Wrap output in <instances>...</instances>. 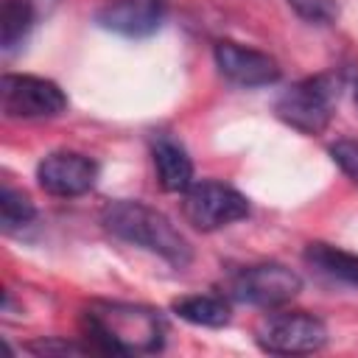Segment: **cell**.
Returning <instances> with one entry per match:
<instances>
[{
    "instance_id": "6da1fadb",
    "label": "cell",
    "mask_w": 358,
    "mask_h": 358,
    "mask_svg": "<svg viewBox=\"0 0 358 358\" xmlns=\"http://www.w3.org/2000/svg\"><path fill=\"white\" fill-rule=\"evenodd\" d=\"M81 333L92 352L131 355L157 352L165 344V322L159 310L123 302H95L81 313Z\"/></svg>"
},
{
    "instance_id": "7a4b0ae2",
    "label": "cell",
    "mask_w": 358,
    "mask_h": 358,
    "mask_svg": "<svg viewBox=\"0 0 358 358\" xmlns=\"http://www.w3.org/2000/svg\"><path fill=\"white\" fill-rule=\"evenodd\" d=\"M101 224L115 238L140 246L145 252H154L176 268H185L193 260V249L187 238L173 227V221L165 213H159L145 201H131V199L109 201L101 210Z\"/></svg>"
},
{
    "instance_id": "3957f363",
    "label": "cell",
    "mask_w": 358,
    "mask_h": 358,
    "mask_svg": "<svg viewBox=\"0 0 358 358\" xmlns=\"http://www.w3.org/2000/svg\"><path fill=\"white\" fill-rule=\"evenodd\" d=\"M338 81L327 73L291 84L274 103L277 117L299 134H322L336 112Z\"/></svg>"
},
{
    "instance_id": "277c9868",
    "label": "cell",
    "mask_w": 358,
    "mask_h": 358,
    "mask_svg": "<svg viewBox=\"0 0 358 358\" xmlns=\"http://www.w3.org/2000/svg\"><path fill=\"white\" fill-rule=\"evenodd\" d=\"M182 215L190 227H196L201 232H215L221 227H229V224L246 218L249 199L241 190H235L232 185H224L215 179H201L185 190Z\"/></svg>"
},
{
    "instance_id": "5b68a950",
    "label": "cell",
    "mask_w": 358,
    "mask_h": 358,
    "mask_svg": "<svg viewBox=\"0 0 358 358\" xmlns=\"http://www.w3.org/2000/svg\"><path fill=\"white\" fill-rule=\"evenodd\" d=\"M0 106L6 117L42 120L62 115L67 109V95L50 78L28 76V73H6L0 78Z\"/></svg>"
},
{
    "instance_id": "8992f818",
    "label": "cell",
    "mask_w": 358,
    "mask_h": 358,
    "mask_svg": "<svg viewBox=\"0 0 358 358\" xmlns=\"http://www.w3.org/2000/svg\"><path fill=\"white\" fill-rule=\"evenodd\" d=\"M302 291V277L282 263H255L241 268L229 285V299L252 308H277Z\"/></svg>"
},
{
    "instance_id": "52a82bcc",
    "label": "cell",
    "mask_w": 358,
    "mask_h": 358,
    "mask_svg": "<svg viewBox=\"0 0 358 358\" xmlns=\"http://www.w3.org/2000/svg\"><path fill=\"white\" fill-rule=\"evenodd\" d=\"M257 347L271 355H305L319 352L327 344V327L319 316L305 310L268 316L257 330Z\"/></svg>"
},
{
    "instance_id": "ba28073f",
    "label": "cell",
    "mask_w": 358,
    "mask_h": 358,
    "mask_svg": "<svg viewBox=\"0 0 358 358\" xmlns=\"http://www.w3.org/2000/svg\"><path fill=\"white\" fill-rule=\"evenodd\" d=\"M98 179V165L87 154L78 151H53L39 159L36 165V182L45 193L59 196V199H73L84 196L87 190L95 187Z\"/></svg>"
},
{
    "instance_id": "9c48e42d",
    "label": "cell",
    "mask_w": 358,
    "mask_h": 358,
    "mask_svg": "<svg viewBox=\"0 0 358 358\" xmlns=\"http://www.w3.org/2000/svg\"><path fill=\"white\" fill-rule=\"evenodd\" d=\"M215 67L224 78H229L232 84L241 87H268L280 78V64L277 59H271L263 50L255 48H243L238 42L221 39L215 42Z\"/></svg>"
},
{
    "instance_id": "30bf717a",
    "label": "cell",
    "mask_w": 358,
    "mask_h": 358,
    "mask_svg": "<svg viewBox=\"0 0 358 358\" xmlns=\"http://www.w3.org/2000/svg\"><path fill=\"white\" fill-rule=\"evenodd\" d=\"M165 0H109L95 11V22L117 36H151L165 20Z\"/></svg>"
},
{
    "instance_id": "8fae6325",
    "label": "cell",
    "mask_w": 358,
    "mask_h": 358,
    "mask_svg": "<svg viewBox=\"0 0 358 358\" xmlns=\"http://www.w3.org/2000/svg\"><path fill=\"white\" fill-rule=\"evenodd\" d=\"M151 157H154L157 182L165 193H185L193 185V162L176 140L159 137L151 148Z\"/></svg>"
},
{
    "instance_id": "7c38bea8",
    "label": "cell",
    "mask_w": 358,
    "mask_h": 358,
    "mask_svg": "<svg viewBox=\"0 0 358 358\" xmlns=\"http://www.w3.org/2000/svg\"><path fill=\"white\" fill-rule=\"evenodd\" d=\"M302 257L322 277L358 288V255L344 252V249H338L333 243H324V241H310L305 246Z\"/></svg>"
},
{
    "instance_id": "4fadbf2b",
    "label": "cell",
    "mask_w": 358,
    "mask_h": 358,
    "mask_svg": "<svg viewBox=\"0 0 358 358\" xmlns=\"http://www.w3.org/2000/svg\"><path fill=\"white\" fill-rule=\"evenodd\" d=\"M171 308L179 319L196 327H224L232 319L229 302L218 294H190V296L176 299Z\"/></svg>"
},
{
    "instance_id": "5bb4252c",
    "label": "cell",
    "mask_w": 358,
    "mask_h": 358,
    "mask_svg": "<svg viewBox=\"0 0 358 358\" xmlns=\"http://www.w3.org/2000/svg\"><path fill=\"white\" fill-rule=\"evenodd\" d=\"M36 11L31 0H3L0 6V45L3 50H14L28 31L34 28Z\"/></svg>"
},
{
    "instance_id": "9a60e30c",
    "label": "cell",
    "mask_w": 358,
    "mask_h": 358,
    "mask_svg": "<svg viewBox=\"0 0 358 358\" xmlns=\"http://www.w3.org/2000/svg\"><path fill=\"white\" fill-rule=\"evenodd\" d=\"M34 218H36L34 201L22 190H14V187L6 185L3 193H0V224H3V232H17V229L28 227Z\"/></svg>"
},
{
    "instance_id": "2e32d148",
    "label": "cell",
    "mask_w": 358,
    "mask_h": 358,
    "mask_svg": "<svg viewBox=\"0 0 358 358\" xmlns=\"http://www.w3.org/2000/svg\"><path fill=\"white\" fill-rule=\"evenodd\" d=\"M285 3L288 8H294L296 17H302L310 25H330L341 14L336 0H285Z\"/></svg>"
},
{
    "instance_id": "e0dca14e",
    "label": "cell",
    "mask_w": 358,
    "mask_h": 358,
    "mask_svg": "<svg viewBox=\"0 0 358 358\" xmlns=\"http://www.w3.org/2000/svg\"><path fill=\"white\" fill-rule=\"evenodd\" d=\"M25 350L34 355H87V352H92V347L87 341L78 344V341H67V338H39V341H31Z\"/></svg>"
},
{
    "instance_id": "ac0fdd59",
    "label": "cell",
    "mask_w": 358,
    "mask_h": 358,
    "mask_svg": "<svg viewBox=\"0 0 358 358\" xmlns=\"http://www.w3.org/2000/svg\"><path fill=\"white\" fill-rule=\"evenodd\" d=\"M330 157L358 185V140H336L330 145Z\"/></svg>"
},
{
    "instance_id": "d6986e66",
    "label": "cell",
    "mask_w": 358,
    "mask_h": 358,
    "mask_svg": "<svg viewBox=\"0 0 358 358\" xmlns=\"http://www.w3.org/2000/svg\"><path fill=\"white\" fill-rule=\"evenodd\" d=\"M355 103H358V84H355Z\"/></svg>"
}]
</instances>
